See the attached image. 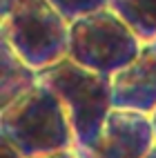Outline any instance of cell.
Segmentation results:
<instances>
[{
    "label": "cell",
    "mask_w": 156,
    "mask_h": 158,
    "mask_svg": "<svg viewBox=\"0 0 156 158\" xmlns=\"http://www.w3.org/2000/svg\"><path fill=\"white\" fill-rule=\"evenodd\" d=\"M0 127L2 136L11 140L25 158H38L76 147L65 107L43 82L2 107Z\"/></svg>",
    "instance_id": "obj_2"
},
{
    "label": "cell",
    "mask_w": 156,
    "mask_h": 158,
    "mask_svg": "<svg viewBox=\"0 0 156 158\" xmlns=\"http://www.w3.org/2000/svg\"><path fill=\"white\" fill-rule=\"evenodd\" d=\"M49 2L56 7V11L65 18L67 23H74L76 18H82L87 14L105 9L109 0H49Z\"/></svg>",
    "instance_id": "obj_9"
},
{
    "label": "cell",
    "mask_w": 156,
    "mask_h": 158,
    "mask_svg": "<svg viewBox=\"0 0 156 158\" xmlns=\"http://www.w3.org/2000/svg\"><path fill=\"white\" fill-rule=\"evenodd\" d=\"M0 105L7 107L18 100L23 94L38 85V71L20 58L14 47L2 40V54H0Z\"/></svg>",
    "instance_id": "obj_7"
},
{
    "label": "cell",
    "mask_w": 156,
    "mask_h": 158,
    "mask_svg": "<svg viewBox=\"0 0 156 158\" xmlns=\"http://www.w3.org/2000/svg\"><path fill=\"white\" fill-rule=\"evenodd\" d=\"M154 145L156 136L147 114L114 107L96 140L76 147V152L80 158H145Z\"/></svg>",
    "instance_id": "obj_5"
},
{
    "label": "cell",
    "mask_w": 156,
    "mask_h": 158,
    "mask_svg": "<svg viewBox=\"0 0 156 158\" xmlns=\"http://www.w3.org/2000/svg\"><path fill=\"white\" fill-rule=\"evenodd\" d=\"M107 7L141 38V43L156 40V0H109Z\"/></svg>",
    "instance_id": "obj_8"
},
{
    "label": "cell",
    "mask_w": 156,
    "mask_h": 158,
    "mask_svg": "<svg viewBox=\"0 0 156 158\" xmlns=\"http://www.w3.org/2000/svg\"><path fill=\"white\" fill-rule=\"evenodd\" d=\"M150 118H152V127H154V136H156V109L150 114Z\"/></svg>",
    "instance_id": "obj_12"
},
{
    "label": "cell",
    "mask_w": 156,
    "mask_h": 158,
    "mask_svg": "<svg viewBox=\"0 0 156 158\" xmlns=\"http://www.w3.org/2000/svg\"><path fill=\"white\" fill-rule=\"evenodd\" d=\"M2 40L36 71L67 56L69 23L49 0H0Z\"/></svg>",
    "instance_id": "obj_3"
},
{
    "label": "cell",
    "mask_w": 156,
    "mask_h": 158,
    "mask_svg": "<svg viewBox=\"0 0 156 158\" xmlns=\"http://www.w3.org/2000/svg\"><path fill=\"white\" fill-rule=\"evenodd\" d=\"M0 158H25V156L11 140L2 136V143H0Z\"/></svg>",
    "instance_id": "obj_10"
},
{
    "label": "cell",
    "mask_w": 156,
    "mask_h": 158,
    "mask_svg": "<svg viewBox=\"0 0 156 158\" xmlns=\"http://www.w3.org/2000/svg\"><path fill=\"white\" fill-rule=\"evenodd\" d=\"M116 109L152 114L156 109V40L143 43L138 56L112 76Z\"/></svg>",
    "instance_id": "obj_6"
},
{
    "label": "cell",
    "mask_w": 156,
    "mask_h": 158,
    "mask_svg": "<svg viewBox=\"0 0 156 158\" xmlns=\"http://www.w3.org/2000/svg\"><path fill=\"white\" fill-rule=\"evenodd\" d=\"M145 158H156V145H154V147H152V152H150V154H147V156H145Z\"/></svg>",
    "instance_id": "obj_13"
},
{
    "label": "cell",
    "mask_w": 156,
    "mask_h": 158,
    "mask_svg": "<svg viewBox=\"0 0 156 158\" xmlns=\"http://www.w3.org/2000/svg\"><path fill=\"white\" fill-rule=\"evenodd\" d=\"M38 158H80L76 149H65V152H56V154H47V156H38Z\"/></svg>",
    "instance_id": "obj_11"
},
{
    "label": "cell",
    "mask_w": 156,
    "mask_h": 158,
    "mask_svg": "<svg viewBox=\"0 0 156 158\" xmlns=\"http://www.w3.org/2000/svg\"><path fill=\"white\" fill-rule=\"evenodd\" d=\"M38 82L51 89L62 102L76 147L91 145L114 109L112 76L85 69L65 56L62 60L40 69Z\"/></svg>",
    "instance_id": "obj_1"
},
{
    "label": "cell",
    "mask_w": 156,
    "mask_h": 158,
    "mask_svg": "<svg viewBox=\"0 0 156 158\" xmlns=\"http://www.w3.org/2000/svg\"><path fill=\"white\" fill-rule=\"evenodd\" d=\"M143 43L109 7L69 23L67 58L80 67L114 76L138 56Z\"/></svg>",
    "instance_id": "obj_4"
}]
</instances>
